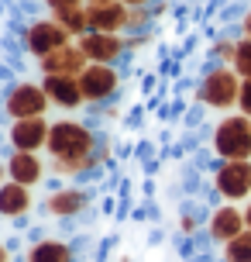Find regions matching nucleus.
I'll list each match as a JSON object with an SVG mask.
<instances>
[{
	"instance_id": "nucleus-24",
	"label": "nucleus",
	"mask_w": 251,
	"mask_h": 262,
	"mask_svg": "<svg viewBox=\"0 0 251 262\" xmlns=\"http://www.w3.org/2000/svg\"><path fill=\"white\" fill-rule=\"evenodd\" d=\"M238 111L244 118H251V79H241V93H238Z\"/></svg>"
},
{
	"instance_id": "nucleus-17",
	"label": "nucleus",
	"mask_w": 251,
	"mask_h": 262,
	"mask_svg": "<svg viewBox=\"0 0 251 262\" xmlns=\"http://www.w3.org/2000/svg\"><path fill=\"white\" fill-rule=\"evenodd\" d=\"M28 262H72V249H69L66 242L45 238V242H38V245H31Z\"/></svg>"
},
{
	"instance_id": "nucleus-4",
	"label": "nucleus",
	"mask_w": 251,
	"mask_h": 262,
	"mask_svg": "<svg viewBox=\"0 0 251 262\" xmlns=\"http://www.w3.org/2000/svg\"><path fill=\"white\" fill-rule=\"evenodd\" d=\"M48 93L41 90V83H14L11 93L4 97V111L11 121H21V118H45L48 111Z\"/></svg>"
},
{
	"instance_id": "nucleus-10",
	"label": "nucleus",
	"mask_w": 251,
	"mask_h": 262,
	"mask_svg": "<svg viewBox=\"0 0 251 262\" xmlns=\"http://www.w3.org/2000/svg\"><path fill=\"white\" fill-rule=\"evenodd\" d=\"M48 118H21L11 124V145L14 152H38V148H45V142H48Z\"/></svg>"
},
{
	"instance_id": "nucleus-5",
	"label": "nucleus",
	"mask_w": 251,
	"mask_h": 262,
	"mask_svg": "<svg viewBox=\"0 0 251 262\" xmlns=\"http://www.w3.org/2000/svg\"><path fill=\"white\" fill-rule=\"evenodd\" d=\"M69 41H76V38H72L55 17H38V21H31L28 31H24V49L35 55V59H45L48 52L62 49V45H69Z\"/></svg>"
},
{
	"instance_id": "nucleus-22",
	"label": "nucleus",
	"mask_w": 251,
	"mask_h": 262,
	"mask_svg": "<svg viewBox=\"0 0 251 262\" xmlns=\"http://www.w3.org/2000/svg\"><path fill=\"white\" fill-rule=\"evenodd\" d=\"M152 7H128V31H145L152 25Z\"/></svg>"
},
{
	"instance_id": "nucleus-8",
	"label": "nucleus",
	"mask_w": 251,
	"mask_h": 262,
	"mask_svg": "<svg viewBox=\"0 0 251 262\" xmlns=\"http://www.w3.org/2000/svg\"><path fill=\"white\" fill-rule=\"evenodd\" d=\"M76 45L83 49V55L90 62H104V66H114L124 55L128 49V38L124 35H107V31H86L76 38Z\"/></svg>"
},
{
	"instance_id": "nucleus-6",
	"label": "nucleus",
	"mask_w": 251,
	"mask_h": 262,
	"mask_svg": "<svg viewBox=\"0 0 251 262\" xmlns=\"http://www.w3.org/2000/svg\"><path fill=\"white\" fill-rule=\"evenodd\" d=\"M217 193L224 196L227 204H238L244 196H251V159H227L217 166Z\"/></svg>"
},
{
	"instance_id": "nucleus-18",
	"label": "nucleus",
	"mask_w": 251,
	"mask_h": 262,
	"mask_svg": "<svg viewBox=\"0 0 251 262\" xmlns=\"http://www.w3.org/2000/svg\"><path fill=\"white\" fill-rule=\"evenodd\" d=\"M55 21L66 28L72 38H80V35H86V31H90V21H86V4L69 7V11H62V14H55Z\"/></svg>"
},
{
	"instance_id": "nucleus-11",
	"label": "nucleus",
	"mask_w": 251,
	"mask_h": 262,
	"mask_svg": "<svg viewBox=\"0 0 251 262\" xmlns=\"http://www.w3.org/2000/svg\"><path fill=\"white\" fill-rule=\"evenodd\" d=\"M86 21H90V31L120 35V31H128V7H124L120 0H107V4H86Z\"/></svg>"
},
{
	"instance_id": "nucleus-19",
	"label": "nucleus",
	"mask_w": 251,
	"mask_h": 262,
	"mask_svg": "<svg viewBox=\"0 0 251 262\" xmlns=\"http://www.w3.org/2000/svg\"><path fill=\"white\" fill-rule=\"evenodd\" d=\"M224 259L227 262H251V228H244L238 238L224 242Z\"/></svg>"
},
{
	"instance_id": "nucleus-16",
	"label": "nucleus",
	"mask_w": 251,
	"mask_h": 262,
	"mask_svg": "<svg viewBox=\"0 0 251 262\" xmlns=\"http://www.w3.org/2000/svg\"><path fill=\"white\" fill-rule=\"evenodd\" d=\"M28 210H31V186L14 183V180L0 183V214L4 217H21Z\"/></svg>"
},
{
	"instance_id": "nucleus-3",
	"label": "nucleus",
	"mask_w": 251,
	"mask_h": 262,
	"mask_svg": "<svg viewBox=\"0 0 251 262\" xmlns=\"http://www.w3.org/2000/svg\"><path fill=\"white\" fill-rule=\"evenodd\" d=\"M238 93H241V76L234 73V66H217L203 76L196 97L199 104L213 107V111H231V107H238Z\"/></svg>"
},
{
	"instance_id": "nucleus-12",
	"label": "nucleus",
	"mask_w": 251,
	"mask_h": 262,
	"mask_svg": "<svg viewBox=\"0 0 251 262\" xmlns=\"http://www.w3.org/2000/svg\"><path fill=\"white\" fill-rule=\"evenodd\" d=\"M41 90L48 93V100L62 111H76L83 100V90H80V76H45L41 79Z\"/></svg>"
},
{
	"instance_id": "nucleus-30",
	"label": "nucleus",
	"mask_w": 251,
	"mask_h": 262,
	"mask_svg": "<svg viewBox=\"0 0 251 262\" xmlns=\"http://www.w3.org/2000/svg\"><path fill=\"white\" fill-rule=\"evenodd\" d=\"M7 259H11V252H7L4 245H0V262H7Z\"/></svg>"
},
{
	"instance_id": "nucleus-1",
	"label": "nucleus",
	"mask_w": 251,
	"mask_h": 262,
	"mask_svg": "<svg viewBox=\"0 0 251 262\" xmlns=\"http://www.w3.org/2000/svg\"><path fill=\"white\" fill-rule=\"evenodd\" d=\"M93 148H96V135H93L90 124H83V121H76V118L52 121L48 142H45V152H48L52 159L93 156Z\"/></svg>"
},
{
	"instance_id": "nucleus-26",
	"label": "nucleus",
	"mask_w": 251,
	"mask_h": 262,
	"mask_svg": "<svg viewBox=\"0 0 251 262\" xmlns=\"http://www.w3.org/2000/svg\"><path fill=\"white\" fill-rule=\"evenodd\" d=\"M120 4H124V7H148L152 0H120Z\"/></svg>"
},
{
	"instance_id": "nucleus-9",
	"label": "nucleus",
	"mask_w": 251,
	"mask_h": 262,
	"mask_svg": "<svg viewBox=\"0 0 251 262\" xmlns=\"http://www.w3.org/2000/svg\"><path fill=\"white\" fill-rule=\"evenodd\" d=\"M86 66H90V59L83 55V49L76 45V41H69V45H62V49L48 52L45 59H38V69L45 73V76H80Z\"/></svg>"
},
{
	"instance_id": "nucleus-27",
	"label": "nucleus",
	"mask_w": 251,
	"mask_h": 262,
	"mask_svg": "<svg viewBox=\"0 0 251 262\" xmlns=\"http://www.w3.org/2000/svg\"><path fill=\"white\" fill-rule=\"evenodd\" d=\"M241 28H244V38H251V11L244 14V25H241Z\"/></svg>"
},
{
	"instance_id": "nucleus-29",
	"label": "nucleus",
	"mask_w": 251,
	"mask_h": 262,
	"mask_svg": "<svg viewBox=\"0 0 251 262\" xmlns=\"http://www.w3.org/2000/svg\"><path fill=\"white\" fill-rule=\"evenodd\" d=\"M244 224H248V228H251V204H248V207H244Z\"/></svg>"
},
{
	"instance_id": "nucleus-20",
	"label": "nucleus",
	"mask_w": 251,
	"mask_h": 262,
	"mask_svg": "<svg viewBox=\"0 0 251 262\" xmlns=\"http://www.w3.org/2000/svg\"><path fill=\"white\" fill-rule=\"evenodd\" d=\"M96 166V156H76V159H52V172L59 176H80V172L93 169Z\"/></svg>"
},
{
	"instance_id": "nucleus-7",
	"label": "nucleus",
	"mask_w": 251,
	"mask_h": 262,
	"mask_svg": "<svg viewBox=\"0 0 251 262\" xmlns=\"http://www.w3.org/2000/svg\"><path fill=\"white\" fill-rule=\"evenodd\" d=\"M120 86V76L114 66H104V62H90L86 69L80 73V90H83V100L86 104H100V100H110Z\"/></svg>"
},
{
	"instance_id": "nucleus-14",
	"label": "nucleus",
	"mask_w": 251,
	"mask_h": 262,
	"mask_svg": "<svg viewBox=\"0 0 251 262\" xmlns=\"http://www.w3.org/2000/svg\"><path fill=\"white\" fill-rule=\"evenodd\" d=\"M7 176H11L14 183L35 186V183H41V176H45V162L38 159V152H14V156L7 159Z\"/></svg>"
},
{
	"instance_id": "nucleus-13",
	"label": "nucleus",
	"mask_w": 251,
	"mask_h": 262,
	"mask_svg": "<svg viewBox=\"0 0 251 262\" xmlns=\"http://www.w3.org/2000/svg\"><path fill=\"white\" fill-rule=\"evenodd\" d=\"M248 224H244V210L238 204H224V207H217L210 214V235L213 242H231V238H238Z\"/></svg>"
},
{
	"instance_id": "nucleus-15",
	"label": "nucleus",
	"mask_w": 251,
	"mask_h": 262,
	"mask_svg": "<svg viewBox=\"0 0 251 262\" xmlns=\"http://www.w3.org/2000/svg\"><path fill=\"white\" fill-rule=\"evenodd\" d=\"M86 204H90V193L80 190V186H62V190L48 193V200H45L48 214H55V217H72V214H80Z\"/></svg>"
},
{
	"instance_id": "nucleus-21",
	"label": "nucleus",
	"mask_w": 251,
	"mask_h": 262,
	"mask_svg": "<svg viewBox=\"0 0 251 262\" xmlns=\"http://www.w3.org/2000/svg\"><path fill=\"white\" fill-rule=\"evenodd\" d=\"M231 66L241 79H251V38H238V52H234Z\"/></svg>"
},
{
	"instance_id": "nucleus-31",
	"label": "nucleus",
	"mask_w": 251,
	"mask_h": 262,
	"mask_svg": "<svg viewBox=\"0 0 251 262\" xmlns=\"http://www.w3.org/2000/svg\"><path fill=\"white\" fill-rule=\"evenodd\" d=\"M83 4H107V0H83Z\"/></svg>"
},
{
	"instance_id": "nucleus-2",
	"label": "nucleus",
	"mask_w": 251,
	"mask_h": 262,
	"mask_svg": "<svg viewBox=\"0 0 251 262\" xmlns=\"http://www.w3.org/2000/svg\"><path fill=\"white\" fill-rule=\"evenodd\" d=\"M213 152L227 159H251V118L244 114H227L213 128Z\"/></svg>"
},
{
	"instance_id": "nucleus-28",
	"label": "nucleus",
	"mask_w": 251,
	"mask_h": 262,
	"mask_svg": "<svg viewBox=\"0 0 251 262\" xmlns=\"http://www.w3.org/2000/svg\"><path fill=\"white\" fill-rule=\"evenodd\" d=\"M7 180H11V176H7V162H4V166H0V183H7Z\"/></svg>"
},
{
	"instance_id": "nucleus-25",
	"label": "nucleus",
	"mask_w": 251,
	"mask_h": 262,
	"mask_svg": "<svg viewBox=\"0 0 251 262\" xmlns=\"http://www.w3.org/2000/svg\"><path fill=\"white\" fill-rule=\"evenodd\" d=\"M83 0H45V7L52 11V17L55 14H62V11H69V7H80Z\"/></svg>"
},
{
	"instance_id": "nucleus-23",
	"label": "nucleus",
	"mask_w": 251,
	"mask_h": 262,
	"mask_svg": "<svg viewBox=\"0 0 251 262\" xmlns=\"http://www.w3.org/2000/svg\"><path fill=\"white\" fill-rule=\"evenodd\" d=\"M234 52H238V38H224L213 45V55L220 59V66H231L234 62Z\"/></svg>"
}]
</instances>
